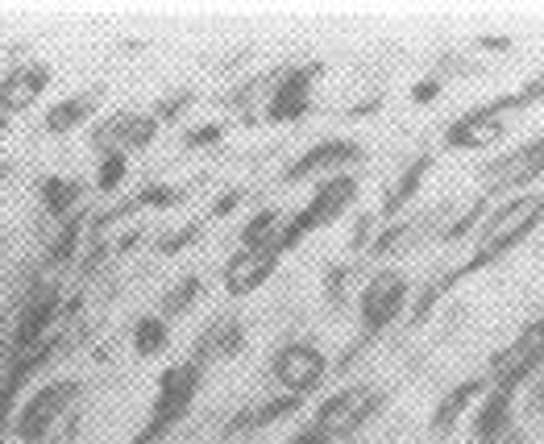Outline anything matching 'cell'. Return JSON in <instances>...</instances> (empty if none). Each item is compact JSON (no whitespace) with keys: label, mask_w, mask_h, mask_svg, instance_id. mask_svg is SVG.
Listing matches in <instances>:
<instances>
[{"label":"cell","mask_w":544,"mask_h":444,"mask_svg":"<svg viewBox=\"0 0 544 444\" xmlns=\"http://www.w3.org/2000/svg\"><path fill=\"white\" fill-rule=\"evenodd\" d=\"M353 200H358V179L353 175H329V179H320L316 191H312V200L299 208L295 216H287V225H283V241H279V254H287V249H295L299 241H304L308 233L324 229V225H333V220H341Z\"/></svg>","instance_id":"1"},{"label":"cell","mask_w":544,"mask_h":444,"mask_svg":"<svg viewBox=\"0 0 544 444\" xmlns=\"http://www.w3.org/2000/svg\"><path fill=\"white\" fill-rule=\"evenodd\" d=\"M540 208H544V196H515L503 208H495L491 216L482 220V241H478L474 262L466 270H478V266L495 262L499 254H507V249L520 245L540 225Z\"/></svg>","instance_id":"2"},{"label":"cell","mask_w":544,"mask_h":444,"mask_svg":"<svg viewBox=\"0 0 544 444\" xmlns=\"http://www.w3.org/2000/svg\"><path fill=\"white\" fill-rule=\"evenodd\" d=\"M200 378H204V366L200 362H179V366H167L158 378V399H154V411H150V428L142 432L138 444H150L154 436H162L167 428H175L187 407L196 403V391H200Z\"/></svg>","instance_id":"3"},{"label":"cell","mask_w":544,"mask_h":444,"mask_svg":"<svg viewBox=\"0 0 544 444\" xmlns=\"http://www.w3.org/2000/svg\"><path fill=\"white\" fill-rule=\"evenodd\" d=\"M75 395H79L75 378H54V382L38 386V391L21 403V411L13 415V436L21 444H42L54 432V424L63 420V411L71 407Z\"/></svg>","instance_id":"4"},{"label":"cell","mask_w":544,"mask_h":444,"mask_svg":"<svg viewBox=\"0 0 544 444\" xmlns=\"http://www.w3.org/2000/svg\"><path fill=\"white\" fill-rule=\"evenodd\" d=\"M407 299H412V283H407L403 270H378L374 279L358 291V320L366 337H378L387 332L403 312H407Z\"/></svg>","instance_id":"5"},{"label":"cell","mask_w":544,"mask_h":444,"mask_svg":"<svg viewBox=\"0 0 544 444\" xmlns=\"http://www.w3.org/2000/svg\"><path fill=\"white\" fill-rule=\"evenodd\" d=\"M270 374H275V382L287 395L304 399L308 391H316V386L324 382V374H329V357H324V349L312 345V341H287L275 353V362H270Z\"/></svg>","instance_id":"6"},{"label":"cell","mask_w":544,"mask_h":444,"mask_svg":"<svg viewBox=\"0 0 544 444\" xmlns=\"http://www.w3.org/2000/svg\"><path fill=\"white\" fill-rule=\"evenodd\" d=\"M378 407V395H370V386H349V391H337L333 399H324L316 411V428L324 436H349L358 432Z\"/></svg>","instance_id":"7"},{"label":"cell","mask_w":544,"mask_h":444,"mask_svg":"<svg viewBox=\"0 0 544 444\" xmlns=\"http://www.w3.org/2000/svg\"><path fill=\"white\" fill-rule=\"evenodd\" d=\"M320 75V67H291L283 71V79L270 88L266 96V121L275 125H291V121H304L312 113V79Z\"/></svg>","instance_id":"8"},{"label":"cell","mask_w":544,"mask_h":444,"mask_svg":"<svg viewBox=\"0 0 544 444\" xmlns=\"http://www.w3.org/2000/svg\"><path fill=\"white\" fill-rule=\"evenodd\" d=\"M362 158V146L353 137H329V142L312 146L308 154H299L287 171H283V183H304V179H329L337 175V166H349Z\"/></svg>","instance_id":"9"},{"label":"cell","mask_w":544,"mask_h":444,"mask_svg":"<svg viewBox=\"0 0 544 444\" xmlns=\"http://www.w3.org/2000/svg\"><path fill=\"white\" fill-rule=\"evenodd\" d=\"M507 137V121L503 113H495L491 104L474 108V113L457 117L449 129H445V146L449 150H491Z\"/></svg>","instance_id":"10"},{"label":"cell","mask_w":544,"mask_h":444,"mask_svg":"<svg viewBox=\"0 0 544 444\" xmlns=\"http://www.w3.org/2000/svg\"><path fill=\"white\" fill-rule=\"evenodd\" d=\"M158 117L154 113H117L108 117L100 129H96V146L100 154L104 150H121V154H133V150H146L158 133Z\"/></svg>","instance_id":"11"},{"label":"cell","mask_w":544,"mask_h":444,"mask_svg":"<svg viewBox=\"0 0 544 444\" xmlns=\"http://www.w3.org/2000/svg\"><path fill=\"white\" fill-rule=\"evenodd\" d=\"M50 67L46 63H21L0 79V117L5 113H25L30 104H38V96L50 88Z\"/></svg>","instance_id":"12"},{"label":"cell","mask_w":544,"mask_h":444,"mask_svg":"<svg viewBox=\"0 0 544 444\" xmlns=\"http://www.w3.org/2000/svg\"><path fill=\"white\" fill-rule=\"evenodd\" d=\"M279 270V254H258V249H237V254L225 262L221 283L229 295H250L258 287H266V279Z\"/></svg>","instance_id":"13"},{"label":"cell","mask_w":544,"mask_h":444,"mask_svg":"<svg viewBox=\"0 0 544 444\" xmlns=\"http://www.w3.org/2000/svg\"><path fill=\"white\" fill-rule=\"evenodd\" d=\"M540 171H544V137H536V142H528V146H520V150L503 154V158L495 162V171H486V175H491L495 187L515 191V187H528Z\"/></svg>","instance_id":"14"},{"label":"cell","mask_w":544,"mask_h":444,"mask_svg":"<svg viewBox=\"0 0 544 444\" xmlns=\"http://www.w3.org/2000/svg\"><path fill=\"white\" fill-rule=\"evenodd\" d=\"M283 225H287V216L279 212V208H262V212H254L246 225H241V249H266V254H279V241H283ZM283 258V254H279Z\"/></svg>","instance_id":"15"},{"label":"cell","mask_w":544,"mask_h":444,"mask_svg":"<svg viewBox=\"0 0 544 444\" xmlns=\"http://www.w3.org/2000/svg\"><path fill=\"white\" fill-rule=\"evenodd\" d=\"M38 196H42L46 216H54V220H71V212L84 204V183L71 179V175H46V179L38 183Z\"/></svg>","instance_id":"16"},{"label":"cell","mask_w":544,"mask_h":444,"mask_svg":"<svg viewBox=\"0 0 544 444\" xmlns=\"http://www.w3.org/2000/svg\"><path fill=\"white\" fill-rule=\"evenodd\" d=\"M92 113H96V92H79V96H67L59 104H50L46 117H42V129L46 133H71V129L84 125Z\"/></svg>","instance_id":"17"},{"label":"cell","mask_w":544,"mask_h":444,"mask_svg":"<svg viewBox=\"0 0 544 444\" xmlns=\"http://www.w3.org/2000/svg\"><path fill=\"white\" fill-rule=\"evenodd\" d=\"M129 345H133L138 357H162L171 349V320H162L158 312L138 316L133 328H129Z\"/></svg>","instance_id":"18"},{"label":"cell","mask_w":544,"mask_h":444,"mask_svg":"<svg viewBox=\"0 0 544 444\" xmlns=\"http://www.w3.org/2000/svg\"><path fill=\"white\" fill-rule=\"evenodd\" d=\"M432 171V158H416L407 171L395 179V183H387V196H383V216H395V212H403L407 204L416 200V191L424 187V175Z\"/></svg>","instance_id":"19"},{"label":"cell","mask_w":544,"mask_h":444,"mask_svg":"<svg viewBox=\"0 0 544 444\" xmlns=\"http://www.w3.org/2000/svg\"><path fill=\"white\" fill-rule=\"evenodd\" d=\"M50 316H54V295L34 299V303H30V312L21 316V328H17V349H30V345L42 337V332H46Z\"/></svg>","instance_id":"20"},{"label":"cell","mask_w":544,"mask_h":444,"mask_svg":"<svg viewBox=\"0 0 544 444\" xmlns=\"http://www.w3.org/2000/svg\"><path fill=\"white\" fill-rule=\"evenodd\" d=\"M125 175H129V154H121V150H104L100 162H96L92 183H96V191H104V196H113V191L125 183Z\"/></svg>","instance_id":"21"},{"label":"cell","mask_w":544,"mask_h":444,"mask_svg":"<svg viewBox=\"0 0 544 444\" xmlns=\"http://www.w3.org/2000/svg\"><path fill=\"white\" fill-rule=\"evenodd\" d=\"M482 386H486V378H470V382H461L457 391L445 395V403L437 407V432H449V428H453V420H457L461 411H466V403L482 391Z\"/></svg>","instance_id":"22"},{"label":"cell","mask_w":544,"mask_h":444,"mask_svg":"<svg viewBox=\"0 0 544 444\" xmlns=\"http://www.w3.org/2000/svg\"><path fill=\"white\" fill-rule=\"evenodd\" d=\"M241 341H246V332H241L237 320H221L212 332H208V341H204V353L212 349V357H237L241 353Z\"/></svg>","instance_id":"23"},{"label":"cell","mask_w":544,"mask_h":444,"mask_svg":"<svg viewBox=\"0 0 544 444\" xmlns=\"http://www.w3.org/2000/svg\"><path fill=\"white\" fill-rule=\"evenodd\" d=\"M200 299V279H196V274H187V279H179L175 283V291L167 295V299H162V320H171V316H183L187 312V303H196Z\"/></svg>","instance_id":"24"},{"label":"cell","mask_w":544,"mask_h":444,"mask_svg":"<svg viewBox=\"0 0 544 444\" xmlns=\"http://www.w3.org/2000/svg\"><path fill=\"white\" fill-rule=\"evenodd\" d=\"M79 229H84V216L63 220V237L54 241V262H67V258H71V249H75V241H79Z\"/></svg>","instance_id":"25"},{"label":"cell","mask_w":544,"mask_h":444,"mask_svg":"<svg viewBox=\"0 0 544 444\" xmlns=\"http://www.w3.org/2000/svg\"><path fill=\"white\" fill-rule=\"evenodd\" d=\"M441 96V83L437 79H420V83H412V104H432Z\"/></svg>","instance_id":"26"},{"label":"cell","mask_w":544,"mask_h":444,"mask_svg":"<svg viewBox=\"0 0 544 444\" xmlns=\"http://www.w3.org/2000/svg\"><path fill=\"white\" fill-rule=\"evenodd\" d=\"M287 444H333V436H324L316 424H308V428H299V432H295Z\"/></svg>","instance_id":"27"},{"label":"cell","mask_w":544,"mask_h":444,"mask_svg":"<svg viewBox=\"0 0 544 444\" xmlns=\"http://www.w3.org/2000/svg\"><path fill=\"white\" fill-rule=\"evenodd\" d=\"M216 137H221V129H204V133H187V142H192V146H208V142H216Z\"/></svg>","instance_id":"28"},{"label":"cell","mask_w":544,"mask_h":444,"mask_svg":"<svg viewBox=\"0 0 544 444\" xmlns=\"http://www.w3.org/2000/svg\"><path fill=\"white\" fill-rule=\"evenodd\" d=\"M532 407H544V386H540V395L532 399Z\"/></svg>","instance_id":"29"},{"label":"cell","mask_w":544,"mask_h":444,"mask_svg":"<svg viewBox=\"0 0 544 444\" xmlns=\"http://www.w3.org/2000/svg\"><path fill=\"white\" fill-rule=\"evenodd\" d=\"M5 179H9V166H5V162H0V183H5Z\"/></svg>","instance_id":"30"},{"label":"cell","mask_w":544,"mask_h":444,"mask_svg":"<svg viewBox=\"0 0 544 444\" xmlns=\"http://www.w3.org/2000/svg\"><path fill=\"white\" fill-rule=\"evenodd\" d=\"M540 225H544V208H540Z\"/></svg>","instance_id":"31"}]
</instances>
